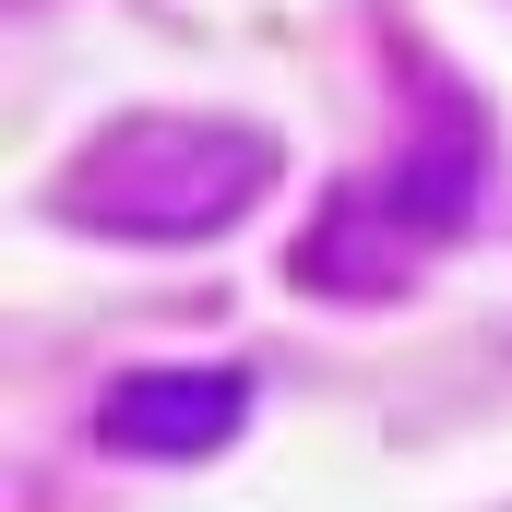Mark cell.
Returning a JSON list of instances; mask_svg holds the SVG:
<instances>
[{
	"instance_id": "6da1fadb",
	"label": "cell",
	"mask_w": 512,
	"mask_h": 512,
	"mask_svg": "<svg viewBox=\"0 0 512 512\" xmlns=\"http://www.w3.org/2000/svg\"><path fill=\"white\" fill-rule=\"evenodd\" d=\"M274 179V143L227 120H131L108 143H84V167L60 179L72 227L108 239H215L227 215H251Z\"/></svg>"
},
{
	"instance_id": "7a4b0ae2",
	"label": "cell",
	"mask_w": 512,
	"mask_h": 512,
	"mask_svg": "<svg viewBox=\"0 0 512 512\" xmlns=\"http://www.w3.org/2000/svg\"><path fill=\"white\" fill-rule=\"evenodd\" d=\"M239 417H251V370H143L96 405V441L143 465H203L239 441Z\"/></svg>"
}]
</instances>
